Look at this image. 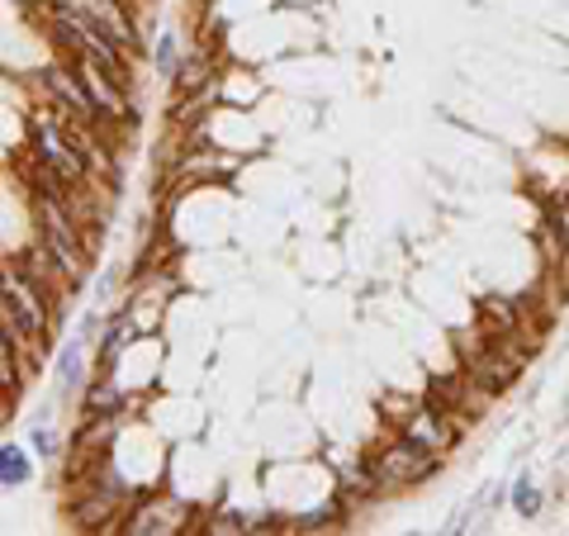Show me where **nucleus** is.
<instances>
[{"instance_id": "nucleus-1", "label": "nucleus", "mask_w": 569, "mask_h": 536, "mask_svg": "<svg viewBox=\"0 0 569 536\" xmlns=\"http://www.w3.org/2000/svg\"><path fill=\"white\" fill-rule=\"evenodd\" d=\"M39 228H43V247L52 257V271H62L67 280H77L81 276V247H77V238H71L67 214L52 200H43L39 205Z\"/></svg>"}, {"instance_id": "nucleus-2", "label": "nucleus", "mask_w": 569, "mask_h": 536, "mask_svg": "<svg viewBox=\"0 0 569 536\" xmlns=\"http://www.w3.org/2000/svg\"><path fill=\"white\" fill-rule=\"evenodd\" d=\"M432 470H437V451L413 437H403L395 451H385V460H380V475L399 479V485H418V479H427Z\"/></svg>"}, {"instance_id": "nucleus-3", "label": "nucleus", "mask_w": 569, "mask_h": 536, "mask_svg": "<svg viewBox=\"0 0 569 536\" xmlns=\"http://www.w3.org/2000/svg\"><path fill=\"white\" fill-rule=\"evenodd\" d=\"M6 314H14L24 324V332L33 337V343H43L48 337V314H43V304H39V295L29 290V285L14 276V271H6Z\"/></svg>"}, {"instance_id": "nucleus-4", "label": "nucleus", "mask_w": 569, "mask_h": 536, "mask_svg": "<svg viewBox=\"0 0 569 536\" xmlns=\"http://www.w3.org/2000/svg\"><path fill=\"white\" fill-rule=\"evenodd\" d=\"M33 148H39V162L58 167L71 186H77L81 176H86V162H81V157L67 148V138H62L58 129H52V123H33Z\"/></svg>"}, {"instance_id": "nucleus-5", "label": "nucleus", "mask_w": 569, "mask_h": 536, "mask_svg": "<svg viewBox=\"0 0 569 536\" xmlns=\"http://www.w3.org/2000/svg\"><path fill=\"white\" fill-rule=\"evenodd\" d=\"M81 81H86V91H91V100L100 105L104 115H123V86L110 77V71H104V62H100V58H91V52H86Z\"/></svg>"}, {"instance_id": "nucleus-6", "label": "nucleus", "mask_w": 569, "mask_h": 536, "mask_svg": "<svg viewBox=\"0 0 569 536\" xmlns=\"http://www.w3.org/2000/svg\"><path fill=\"white\" fill-rule=\"evenodd\" d=\"M86 14H91V24L104 33V39H114L119 48H138V33H133L129 20H123V10L114 6V0H91Z\"/></svg>"}, {"instance_id": "nucleus-7", "label": "nucleus", "mask_w": 569, "mask_h": 536, "mask_svg": "<svg viewBox=\"0 0 569 536\" xmlns=\"http://www.w3.org/2000/svg\"><path fill=\"white\" fill-rule=\"evenodd\" d=\"M475 380H479V389L498 395V389H508L512 380H518V361H512V356H479V361H475Z\"/></svg>"}, {"instance_id": "nucleus-8", "label": "nucleus", "mask_w": 569, "mask_h": 536, "mask_svg": "<svg viewBox=\"0 0 569 536\" xmlns=\"http://www.w3.org/2000/svg\"><path fill=\"white\" fill-rule=\"evenodd\" d=\"M437 414H441V408H437ZM437 414H432V408H422V414H413V423H408V437L422 441V446H432V451H441V446L451 441V433L441 427Z\"/></svg>"}, {"instance_id": "nucleus-9", "label": "nucleus", "mask_w": 569, "mask_h": 536, "mask_svg": "<svg viewBox=\"0 0 569 536\" xmlns=\"http://www.w3.org/2000/svg\"><path fill=\"white\" fill-rule=\"evenodd\" d=\"M43 81H48V91H52V96H62V100H67V110H71V115H91V91H77V86L67 81V71H48Z\"/></svg>"}, {"instance_id": "nucleus-10", "label": "nucleus", "mask_w": 569, "mask_h": 536, "mask_svg": "<svg viewBox=\"0 0 569 536\" xmlns=\"http://www.w3.org/2000/svg\"><path fill=\"white\" fill-rule=\"evenodd\" d=\"M0 479H6V489H20L29 479V460H24L20 446H6V451H0Z\"/></svg>"}, {"instance_id": "nucleus-11", "label": "nucleus", "mask_w": 569, "mask_h": 536, "mask_svg": "<svg viewBox=\"0 0 569 536\" xmlns=\"http://www.w3.org/2000/svg\"><path fill=\"white\" fill-rule=\"evenodd\" d=\"M58 370H62V385H67V389L81 385V343H67V347H62Z\"/></svg>"}, {"instance_id": "nucleus-12", "label": "nucleus", "mask_w": 569, "mask_h": 536, "mask_svg": "<svg viewBox=\"0 0 569 536\" xmlns=\"http://www.w3.org/2000/svg\"><path fill=\"white\" fill-rule=\"evenodd\" d=\"M512 508H518L522 517H537L541 513V494H537L531 479H518V485H512Z\"/></svg>"}, {"instance_id": "nucleus-13", "label": "nucleus", "mask_w": 569, "mask_h": 536, "mask_svg": "<svg viewBox=\"0 0 569 536\" xmlns=\"http://www.w3.org/2000/svg\"><path fill=\"white\" fill-rule=\"evenodd\" d=\"M0 385H6V389L20 385V375H14V343H10V337H6V347H0Z\"/></svg>"}, {"instance_id": "nucleus-14", "label": "nucleus", "mask_w": 569, "mask_h": 536, "mask_svg": "<svg viewBox=\"0 0 569 536\" xmlns=\"http://www.w3.org/2000/svg\"><path fill=\"white\" fill-rule=\"evenodd\" d=\"M550 234L560 238L565 257H569V205H556V209H550Z\"/></svg>"}, {"instance_id": "nucleus-15", "label": "nucleus", "mask_w": 569, "mask_h": 536, "mask_svg": "<svg viewBox=\"0 0 569 536\" xmlns=\"http://www.w3.org/2000/svg\"><path fill=\"white\" fill-rule=\"evenodd\" d=\"M456 395H460L456 375H437V380H432V399H441V404H456Z\"/></svg>"}, {"instance_id": "nucleus-16", "label": "nucleus", "mask_w": 569, "mask_h": 536, "mask_svg": "<svg viewBox=\"0 0 569 536\" xmlns=\"http://www.w3.org/2000/svg\"><path fill=\"white\" fill-rule=\"evenodd\" d=\"M171 67H176V43H171V33H167V39L157 43V71H167V77H171Z\"/></svg>"}, {"instance_id": "nucleus-17", "label": "nucleus", "mask_w": 569, "mask_h": 536, "mask_svg": "<svg viewBox=\"0 0 569 536\" xmlns=\"http://www.w3.org/2000/svg\"><path fill=\"white\" fill-rule=\"evenodd\" d=\"M123 347H129V328H114V332H110V343H104V361H114Z\"/></svg>"}, {"instance_id": "nucleus-18", "label": "nucleus", "mask_w": 569, "mask_h": 536, "mask_svg": "<svg viewBox=\"0 0 569 536\" xmlns=\"http://www.w3.org/2000/svg\"><path fill=\"white\" fill-rule=\"evenodd\" d=\"M114 404H119L114 389H96V395H91V408H114Z\"/></svg>"}]
</instances>
